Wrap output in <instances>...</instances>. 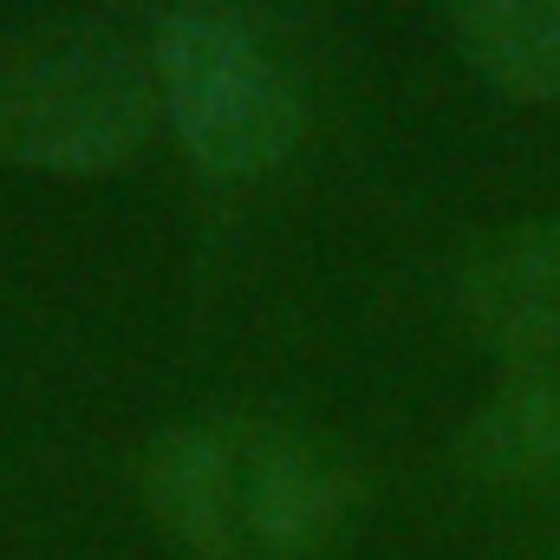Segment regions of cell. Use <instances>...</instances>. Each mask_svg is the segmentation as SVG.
<instances>
[{
  "label": "cell",
  "instance_id": "obj_5",
  "mask_svg": "<svg viewBox=\"0 0 560 560\" xmlns=\"http://www.w3.org/2000/svg\"><path fill=\"white\" fill-rule=\"evenodd\" d=\"M456 456L469 476L502 489L560 482V365H509L463 418Z\"/></svg>",
  "mask_w": 560,
  "mask_h": 560
},
{
  "label": "cell",
  "instance_id": "obj_4",
  "mask_svg": "<svg viewBox=\"0 0 560 560\" xmlns=\"http://www.w3.org/2000/svg\"><path fill=\"white\" fill-rule=\"evenodd\" d=\"M456 313L502 365H555L560 359V215L495 235L463 275Z\"/></svg>",
  "mask_w": 560,
  "mask_h": 560
},
{
  "label": "cell",
  "instance_id": "obj_3",
  "mask_svg": "<svg viewBox=\"0 0 560 560\" xmlns=\"http://www.w3.org/2000/svg\"><path fill=\"white\" fill-rule=\"evenodd\" d=\"M156 112L163 131L202 176L255 183L280 170L300 143V92L261 33H248L229 7H176L150 39Z\"/></svg>",
  "mask_w": 560,
  "mask_h": 560
},
{
  "label": "cell",
  "instance_id": "obj_1",
  "mask_svg": "<svg viewBox=\"0 0 560 560\" xmlns=\"http://www.w3.org/2000/svg\"><path fill=\"white\" fill-rule=\"evenodd\" d=\"M352 495V469L275 418H189L143 456V509L189 560H319Z\"/></svg>",
  "mask_w": 560,
  "mask_h": 560
},
{
  "label": "cell",
  "instance_id": "obj_7",
  "mask_svg": "<svg viewBox=\"0 0 560 560\" xmlns=\"http://www.w3.org/2000/svg\"><path fill=\"white\" fill-rule=\"evenodd\" d=\"M555 560H560V555H555Z\"/></svg>",
  "mask_w": 560,
  "mask_h": 560
},
{
  "label": "cell",
  "instance_id": "obj_2",
  "mask_svg": "<svg viewBox=\"0 0 560 560\" xmlns=\"http://www.w3.org/2000/svg\"><path fill=\"white\" fill-rule=\"evenodd\" d=\"M156 112L150 52L112 26L46 20L0 39V156L39 176H112L138 156Z\"/></svg>",
  "mask_w": 560,
  "mask_h": 560
},
{
  "label": "cell",
  "instance_id": "obj_6",
  "mask_svg": "<svg viewBox=\"0 0 560 560\" xmlns=\"http://www.w3.org/2000/svg\"><path fill=\"white\" fill-rule=\"evenodd\" d=\"M463 59L515 105L560 98V0H450Z\"/></svg>",
  "mask_w": 560,
  "mask_h": 560
}]
</instances>
